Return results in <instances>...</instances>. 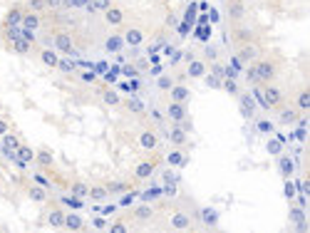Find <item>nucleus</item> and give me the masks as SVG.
I'll return each mask as SVG.
<instances>
[{
  "mask_svg": "<svg viewBox=\"0 0 310 233\" xmlns=\"http://www.w3.org/2000/svg\"><path fill=\"white\" fill-rule=\"evenodd\" d=\"M253 75H256V84H268L275 79L278 75V67H275V62L273 60H253Z\"/></svg>",
  "mask_w": 310,
  "mask_h": 233,
  "instance_id": "1",
  "label": "nucleus"
},
{
  "mask_svg": "<svg viewBox=\"0 0 310 233\" xmlns=\"http://www.w3.org/2000/svg\"><path fill=\"white\" fill-rule=\"evenodd\" d=\"M52 47L58 52H62V55H72L75 52V38L67 30H60V33H55V38H52Z\"/></svg>",
  "mask_w": 310,
  "mask_h": 233,
  "instance_id": "2",
  "label": "nucleus"
},
{
  "mask_svg": "<svg viewBox=\"0 0 310 233\" xmlns=\"http://www.w3.org/2000/svg\"><path fill=\"white\" fill-rule=\"evenodd\" d=\"M169 228H172V231H179V233L191 231V228H194V218L186 214V211H174V214L169 216Z\"/></svg>",
  "mask_w": 310,
  "mask_h": 233,
  "instance_id": "3",
  "label": "nucleus"
},
{
  "mask_svg": "<svg viewBox=\"0 0 310 233\" xmlns=\"http://www.w3.org/2000/svg\"><path fill=\"white\" fill-rule=\"evenodd\" d=\"M166 116L172 119V124H176V127H184V122L189 119L186 104H184V102H169V104H166Z\"/></svg>",
  "mask_w": 310,
  "mask_h": 233,
  "instance_id": "4",
  "label": "nucleus"
},
{
  "mask_svg": "<svg viewBox=\"0 0 310 233\" xmlns=\"http://www.w3.org/2000/svg\"><path fill=\"white\" fill-rule=\"evenodd\" d=\"M18 169H27V166H33L35 164V149L33 147H27V144H20L18 149H15V161H13Z\"/></svg>",
  "mask_w": 310,
  "mask_h": 233,
  "instance_id": "5",
  "label": "nucleus"
},
{
  "mask_svg": "<svg viewBox=\"0 0 310 233\" xmlns=\"http://www.w3.org/2000/svg\"><path fill=\"white\" fill-rule=\"evenodd\" d=\"M136 147H139L142 152L152 154V152H156V147H159V134L152 132V129H144L142 134L136 136Z\"/></svg>",
  "mask_w": 310,
  "mask_h": 233,
  "instance_id": "6",
  "label": "nucleus"
},
{
  "mask_svg": "<svg viewBox=\"0 0 310 233\" xmlns=\"http://www.w3.org/2000/svg\"><path fill=\"white\" fill-rule=\"evenodd\" d=\"M261 57V50H258V45L256 42H246V45H241L238 50H236V60L241 62V65H251L253 60Z\"/></svg>",
  "mask_w": 310,
  "mask_h": 233,
  "instance_id": "7",
  "label": "nucleus"
},
{
  "mask_svg": "<svg viewBox=\"0 0 310 233\" xmlns=\"http://www.w3.org/2000/svg\"><path fill=\"white\" fill-rule=\"evenodd\" d=\"M238 104H241V114L246 116V119H253V116H256L258 104H256V99H253L251 92H238Z\"/></svg>",
  "mask_w": 310,
  "mask_h": 233,
  "instance_id": "8",
  "label": "nucleus"
},
{
  "mask_svg": "<svg viewBox=\"0 0 310 233\" xmlns=\"http://www.w3.org/2000/svg\"><path fill=\"white\" fill-rule=\"evenodd\" d=\"M122 38H124V45H127V47H139V45H144V40H147V33H144L142 27L132 25V27H127V33H124Z\"/></svg>",
  "mask_w": 310,
  "mask_h": 233,
  "instance_id": "9",
  "label": "nucleus"
},
{
  "mask_svg": "<svg viewBox=\"0 0 310 233\" xmlns=\"http://www.w3.org/2000/svg\"><path fill=\"white\" fill-rule=\"evenodd\" d=\"M261 90H263V97L268 99V104H271V109H278V107H283V92L278 90V87H273L271 82L268 84H261Z\"/></svg>",
  "mask_w": 310,
  "mask_h": 233,
  "instance_id": "10",
  "label": "nucleus"
},
{
  "mask_svg": "<svg viewBox=\"0 0 310 233\" xmlns=\"http://www.w3.org/2000/svg\"><path fill=\"white\" fill-rule=\"evenodd\" d=\"M226 10L233 22H241L246 18V0H226Z\"/></svg>",
  "mask_w": 310,
  "mask_h": 233,
  "instance_id": "11",
  "label": "nucleus"
},
{
  "mask_svg": "<svg viewBox=\"0 0 310 233\" xmlns=\"http://www.w3.org/2000/svg\"><path fill=\"white\" fill-rule=\"evenodd\" d=\"M132 216H134V221H139V223H149V221L154 218V206H152L149 201H144V203L134 206Z\"/></svg>",
  "mask_w": 310,
  "mask_h": 233,
  "instance_id": "12",
  "label": "nucleus"
},
{
  "mask_svg": "<svg viewBox=\"0 0 310 233\" xmlns=\"http://www.w3.org/2000/svg\"><path fill=\"white\" fill-rule=\"evenodd\" d=\"M104 52L107 55H117V52H122L124 50V38H122V33H112L109 38L104 40Z\"/></svg>",
  "mask_w": 310,
  "mask_h": 233,
  "instance_id": "13",
  "label": "nucleus"
},
{
  "mask_svg": "<svg viewBox=\"0 0 310 233\" xmlns=\"http://www.w3.org/2000/svg\"><path fill=\"white\" fill-rule=\"evenodd\" d=\"M104 20H107L109 27H119V25H124V10L119 5H109L104 10Z\"/></svg>",
  "mask_w": 310,
  "mask_h": 233,
  "instance_id": "14",
  "label": "nucleus"
},
{
  "mask_svg": "<svg viewBox=\"0 0 310 233\" xmlns=\"http://www.w3.org/2000/svg\"><path fill=\"white\" fill-rule=\"evenodd\" d=\"M58 60H60V52L55 47H42L40 50V65H45L47 70H55L58 67Z\"/></svg>",
  "mask_w": 310,
  "mask_h": 233,
  "instance_id": "15",
  "label": "nucleus"
},
{
  "mask_svg": "<svg viewBox=\"0 0 310 233\" xmlns=\"http://www.w3.org/2000/svg\"><path fill=\"white\" fill-rule=\"evenodd\" d=\"M166 164H169V166H176V169H184V166L189 164V154H184L181 147H174V149L166 154Z\"/></svg>",
  "mask_w": 310,
  "mask_h": 233,
  "instance_id": "16",
  "label": "nucleus"
},
{
  "mask_svg": "<svg viewBox=\"0 0 310 233\" xmlns=\"http://www.w3.org/2000/svg\"><path fill=\"white\" fill-rule=\"evenodd\" d=\"M206 62L204 60H189V65H186V77L191 79H201L204 75H206Z\"/></svg>",
  "mask_w": 310,
  "mask_h": 233,
  "instance_id": "17",
  "label": "nucleus"
},
{
  "mask_svg": "<svg viewBox=\"0 0 310 233\" xmlns=\"http://www.w3.org/2000/svg\"><path fill=\"white\" fill-rule=\"evenodd\" d=\"M169 99L172 102H184V104H189V99H191V90L186 87V84H176L169 90Z\"/></svg>",
  "mask_w": 310,
  "mask_h": 233,
  "instance_id": "18",
  "label": "nucleus"
},
{
  "mask_svg": "<svg viewBox=\"0 0 310 233\" xmlns=\"http://www.w3.org/2000/svg\"><path fill=\"white\" fill-rule=\"evenodd\" d=\"M84 223H87V221H84L77 211H67V214H65V228H67V231H84Z\"/></svg>",
  "mask_w": 310,
  "mask_h": 233,
  "instance_id": "19",
  "label": "nucleus"
},
{
  "mask_svg": "<svg viewBox=\"0 0 310 233\" xmlns=\"http://www.w3.org/2000/svg\"><path fill=\"white\" fill-rule=\"evenodd\" d=\"M288 218L295 223V231H308V214H305V209H291Z\"/></svg>",
  "mask_w": 310,
  "mask_h": 233,
  "instance_id": "20",
  "label": "nucleus"
},
{
  "mask_svg": "<svg viewBox=\"0 0 310 233\" xmlns=\"http://www.w3.org/2000/svg\"><path fill=\"white\" fill-rule=\"evenodd\" d=\"M84 201H87V198H79V196H75V194H62L58 198V203L67 206L70 211H79V209H84Z\"/></svg>",
  "mask_w": 310,
  "mask_h": 233,
  "instance_id": "21",
  "label": "nucleus"
},
{
  "mask_svg": "<svg viewBox=\"0 0 310 233\" xmlns=\"http://www.w3.org/2000/svg\"><path fill=\"white\" fill-rule=\"evenodd\" d=\"M154 169H156L154 161H139L134 166V179L136 181H147L149 176L154 174Z\"/></svg>",
  "mask_w": 310,
  "mask_h": 233,
  "instance_id": "22",
  "label": "nucleus"
},
{
  "mask_svg": "<svg viewBox=\"0 0 310 233\" xmlns=\"http://www.w3.org/2000/svg\"><path fill=\"white\" fill-rule=\"evenodd\" d=\"M169 141H172V147H181V149H184V147L189 144V134H186V129L174 124V129L169 132Z\"/></svg>",
  "mask_w": 310,
  "mask_h": 233,
  "instance_id": "23",
  "label": "nucleus"
},
{
  "mask_svg": "<svg viewBox=\"0 0 310 233\" xmlns=\"http://www.w3.org/2000/svg\"><path fill=\"white\" fill-rule=\"evenodd\" d=\"M300 112L295 107H278V124H293L298 122Z\"/></svg>",
  "mask_w": 310,
  "mask_h": 233,
  "instance_id": "24",
  "label": "nucleus"
},
{
  "mask_svg": "<svg viewBox=\"0 0 310 233\" xmlns=\"http://www.w3.org/2000/svg\"><path fill=\"white\" fill-rule=\"evenodd\" d=\"M27 198L33 203H47V189L40 184H33V186H27Z\"/></svg>",
  "mask_w": 310,
  "mask_h": 233,
  "instance_id": "25",
  "label": "nucleus"
},
{
  "mask_svg": "<svg viewBox=\"0 0 310 233\" xmlns=\"http://www.w3.org/2000/svg\"><path fill=\"white\" fill-rule=\"evenodd\" d=\"M40 25H42V20H40V13H33V10H25V15H22V25L20 27H25V30H40Z\"/></svg>",
  "mask_w": 310,
  "mask_h": 233,
  "instance_id": "26",
  "label": "nucleus"
},
{
  "mask_svg": "<svg viewBox=\"0 0 310 233\" xmlns=\"http://www.w3.org/2000/svg\"><path fill=\"white\" fill-rule=\"evenodd\" d=\"M52 161H55V156H52L50 149H38V152H35V164H38L42 171H47V169L52 166Z\"/></svg>",
  "mask_w": 310,
  "mask_h": 233,
  "instance_id": "27",
  "label": "nucleus"
},
{
  "mask_svg": "<svg viewBox=\"0 0 310 233\" xmlns=\"http://www.w3.org/2000/svg\"><path fill=\"white\" fill-rule=\"evenodd\" d=\"M65 214H67V211H62V209H52V211L47 214V226L62 231V228H65Z\"/></svg>",
  "mask_w": 310,
  "mask_h": 233,
  "instance_id": "28",
  "label": "nucleus"
},
{
  "mask_svg": "<svg viewBox=\"0 0 310 233\" xmlns=\"http://www.w3.org/2000/svg\"><path fill=\"white\" fill-rule=\"evenodd\" d=\"M87 198H90V201H107V198H109V191H107L104 184H92L90 191H87Z\"/></svg>",
  "mask_w": 310,
  "mask_h": 233,
  "instance_id": "29",
  "label": "nucleus"
},
{
  "mask_svg": "<svg viewBox=\"0 0 310 233\" xmlns=\"http://www.w3.org/2000/svg\"><path fill=\"white\" fill-rule=\"evenodd\" d=\"M293 107H295L300 114H303V112L308 114V109H310V92H308V87L298 92V97H295V102H293Z\"/></svg>",
  "mask_w": 310,
  "mask_h": 233,
  "instance_id": "30",
  "label": "nucleus"
},
{
  "mask_svg": "<svg viewBox=\"0 0 310 233\" xmlns=\"http://www.w3.org/2000/svg\"><path fill=\"white\" fill-rule=\"evenodd\" d=\"M278 169H280V174H283V179H291L293 171H295V161H293L291 156L278 154Z\"/></svg>",
  "mask_w": 310,
  "mask_h": 233,
  "instance_id": "31",
  "label": "nucleus"
},
{
  "mask_svg": "<svg viewBox=\"0 0 310 233\" xmlns=\"http://www.w3.org/2000/svg\"><path fill=\"white\" fill-rule=\"evenodd\" d=\"M22 15H25V8L15 5V8L5 15V25H10V27H20V25H22Z\"/></svg>",
  "mask_w": 310,
  "mask_h": 233,
  "instance_id": "32",
  "label": "nucleus"
},
{
  "mask_svg": "<svg viewBox=\"0 0 310 233\" xmlns=\"http://www.w3.org/2000/svg\"><path fill=\"white\" fill-rule=\"evenodd\" d=\"M122 104H124V107H127V109H129V112H132V114H144V112H147V107H144V102H142V99H136V97H127V99H122Z\"/></svg>",
  "mask_w": 310,
  "mask_h": 233,
  "instance_id": "33",
  "label": "nucleus"
},
{
  "mask_svg": "<svg viewBox=\"0 0 310 233\" xmlns=\"http://www.w3.org/2000/svg\"><path fill=\"white\" fill-rule=\"evenodd\" d=\"M20 144H22V141H20V136L13 134V132H5V134L0 136V147H5V149H13V152H15Z\"/></svg>",
  "mask_w": 310,
  "mask_h": 233,
  "instance_id": "34",
  "label": "nucleus"
},
{
  "mask_svg": "<svg viewBox=\"0 0 310 233\" xmlns=\"http://www.w3.org/2000/svg\"><path fill=\"white\" fill-rule=\"evenodd\" d=\"M10 50L18 52V55H27V52L33 50V42H27L25 38H15L13 40V45H10Z\"/></svg>",
  "mask_w": 310,
  "mask_h": 233,
  "instance_id": "35",
  "label": "nucleus"
},
{
  "mask_svg": "<svg viewBox=\"0 0 310 233\" xmlns=\"http://www.w3.org/2000/svg\"><path fill=\"white\" fill-rule=\"evenodd\" d=\"M102 99H104L107 107H119V104H122V95H119L117 90H104V92H102Z\"/></svg>",
  "mask_w": 310,
  "mask_h": 233,
  "instance_id": "36",
  "label": "nucleus"
},
{
  "mask_svg": "<svg viewBox=\"0 0 310 233\" xmlns=\"http://www.w3.org/2000/svg\"><path fill=\"white\" fill-rule=\"evenodd\" d=\"M176 79L172 77V75H156V90L159 92H169L172 87H174Z\"/></svg>",
  "mask_w": 310,
  "mask_h": 233,
  "instance_id": "37",
  "label": "nucleus"
},
{
  "mask_svg": "<svg viewBox=\"0 0 310 233\" xmlns=\"http://www.w3.org/2000/svg\"><path fill=\"white\" fill-rule=\"evenodd\" d=\"M55 70H60V72H75V70H77V62H72V60L65 55V57L58 60V67H55Z\"/></svg>",
  "mask_w": 310,
  "mask_h": 233,
  "instance_id": "38",
  "label": "nucleus"
},
{
  "mask_svg": "<svg viewBox=\"0 0 310 233\" xmlns=\"http://www.w3.org/2000/svg\"><path fill=\"white\" fill-rule=\"evenodd\" d=\"M104 186H107L109 194H124V191L132 189V184H122V181H112V184H104Z\"/></svg>",
  "mask_w": 310,
  "mask_h": 233,
  "instance_id": "39",
  "label": "nucleus"
},
{
  "mask_svg": "<svg viewBox=\"0 0 310 233\" xmlns=\"http://www.w3.org/2000/svg\"><path fill=\"white\" fill-rule=\"evenodd\" d=\"M233 38L238 45H246V42H253V33L251 30H243V27H238L236 33H233Z\"/></svg>",
  "mask_w": 310,
  "mask_h": 233,
  "instance_id": "40",
  "label": "nucleus"
},
{
  "mask_svg": "<svg viewBox=\"0 0 310 233\" xmlns=\"http://www.w3.org/2000/svg\"><path fill=\"white\" fill-rule=\"evenodd\" d=\"M251 95H253V99H256V104H258L261 109H266V112L271 109V104H268V99L263 97V90H261V87H256V90H253Z\"/></svg>",
  "mask_w": 310,
  "mask_h": 233,
  "instance_id": "41",
  "label": "nucleus"
},
{
  "mask_svg": "<svg viewBox=\"0 0 310 233\" xmlns=\"http://www.w3.org/2000/svg\"><path fill=\"white\" fill-rule=\"evenodd\" d=\"M256 127H258V132H261V134H273V132H275V124L268 122V119H258V122H256Z\"/></svg>",
  "mask_w": 310,
  "mask_h": 233,
  "instance_id": "42",
  "label": "nucleus"
},
{
  "mask_svg": "<svg viewBox=\"0 0 310 233\" xmlns=\"http://www.w3.org/2000/svg\"><path fill=\"white\" fill-rule=\"evenodd\" d=\"M266 149H268V154H273V156L283 154V141H278V139H268Z\"/></svg>",
  "mask_w": 310,
  "mask_h": 233,
  "instance_id": "43",
  "label": "nucleus"
},
{
  "mask_svg": "<svg viewBox=\"0 0 310 233\" xmlns=\"http://www.w3.org/2000/svg\"><path fill=\"white\" fill-rule=\"evenodd\" d=\"M87 191H90V186H87L84 181H75V184H72V194L79 196V198H87Z\"/></svg>",
  "mask_w": 310,
  "mask_h": 233,
  "instance_id": "44",
  "label": "nucleus"
},
{
  "mask_svg": "<svg viewBox=\"0 0 310 233\" xmlns=\"http://www.w3.org/2000/svg\"><path fill=\"white\" fill-rule=\"evenodd\" d=\"M204 79H206V87H211V90H221V77H216V75H211L209 70H206V75H204Z\"/></svg>",
  "mask_w": 310,
  "mask_h": 233,
  "instance_id": "45",
  "label": "nucleus"
},
{
  "mask_svg": "<svg viewBox=\"0 0 310 233\" xmlns=\"http://www.w3.org/2000/svg\"><path fill=\"white\" fill-rule=\"evenodd\" d=\"M90 5H92L97 13H104V10L112 5V0H90Z\"/></svg>",
  "mask_w": 310,
  "mask_h": 233,
  "instance_id": "46",
  "label": "nucleus"
},
{
  "mask_svg": "<svg viewBox=\"0 0 310 233\" xmlns=\"http://www.w3.org/2000/svg\"><path fill=\"white\" fill-rule=\"evenodd\" d=\"M209 72H211V75H216V77H226V67H223V65H221V62H211V70H209Z\"/></svg>",
  "mask_w": 310,
  "mask_h": 233,
  "instance_id": "47",
  "label": "nucleus"
},
{
  "mask_svg": "<svg viewBox=\"0 0 310 233\" xmlns=\"http://www.w3.org/2000/svg\"><path fill=\"white\" fill-rule=\"evenodd\" d=\"M27 10H33V13L47 10V8H45V0H30V3H27Z\"/></svg>",
  "mask_w": 310,
  "mask_h": 233,
  "instance_id": "48",
  "label": "nucleus"
},
{
  "mask_svg": "<svg viewBox=\"0 0 310 233\" xmlns=\"http://www.w3.org/2000/svg\"><path fill=\"white\" fill-rule=\"evenodd\" d=\"M92 226H95L97 231H107V228H109V223H107V216H97V218L92 221Z\"/></svg>",
  "mask_w": 310,
  "mask_h": 233,
  "instance_id": "49",
  "label": "nucleus"
},
{
  "mask_svg": "<svg viewBox=\"0 0 310 233\" xmlns=\"http://www.w3.org/2000/svg\"><path fill=\"white\" fill-rule=\"evenodd\" d=\"M87 0H62V8H84Z\"/></svg>",
  "mask_w": 310,
  "mask_h": 233,
  "instance_id": "50",
  "label": "nucleus"
},
{
  "mask_svg": "<svg viewBox=\"0 0 310 233\" xmlns=\"http://www.w3.org/2000/svg\"><path fill=\"white\" fill-rule=\"evenodd\" d=\"M109 231L112 233H127V223H124V221H117V223L109 226Z\"/></svg>",
  "mask_w": 310,
  "mask_h": 233,
  "instance_id": "51",
  "label": "nucleus"
},
{
  "mask_svg": "<svg viewBox=\"0 0 310 233\" xmlns=\"http://www.w3.org/2000/svg\"><path fill=\"white\" fill-rule=\"evenodd\" d=\"M45 8L47 10H60L62 8V0H45Z\"/></svg>",
  "mask_w": 310,
  "mask_h": 233,
  "instance_id": "52",
  "label": "nucleus"
},
{
  "mask_svg": "<svg viewBox=\"0 0 310 233\" xmlns=\"http://www.w3.org/2000/svg\"><path fill=\"white\" fill-rule=\"evenodd\" d=\"M35 184H40V186H45V189H50V186H52V184H50V181H47V179H45L42 174H35Z\"/></svg>",
  "mask_w": 310,
  "mask_h": 233,
  "instance_id": "53",
  "label": "nucleus"
},
{
  "mask_svg": "<svg viewBox=\"0 0 310 233\" xmlns=\"http://www.w3.org/2000/svg\"><path fill=\"white\" fill-rule=\"evenodd\" d=\"M79 77H82V82H95V79H97V75H95V72H82Z\"/></svg>",
  "mask_w": 310,
  "mask_h": 233,
  "instance_id": "54",
  "label": "nucleus"
},
{
  "mask_svg": "<svg viewBox=\"0 0 310 233\" xmlns=\"http://www.w3.org/2000/svg\"><path fill=\"white\" fill-rule=\"evenodd\" d=\"M5 132H10V124H8V119H3V116H0V136L5 134Z\"/></svg>",
  "mask_w": 310,
  "mask_h": 233,
  "instance_id": "55",
  "label": "nucleus"
},
{
  "mask_svg": "<svg viewBox=\"0 0 310 233\" xmlns=\"http://www.w3.org/2000/svg\"><path fill=\"white\" fill-rule=\"evenodd\" d=\"M132 198H134L132 194H129V196H124V198H119V206H129V203H132Z\"/></svg>",
  "mask_w": 310,
  "mask_h": 233,
  "instance_id": "56",
  "label": "nucleus"
},
{
  "mask_svg": "<svg viewBox=\"0 0 310 233\" xmlns=\"http://www.w3.org/2000/svg\"><path fill=\"white\" fill-rule=\"evenodd\" d=\"M124 75H127V77H134L136 70H134V67H124Z\"/></svg>",
  "mask_w": 310,
  "mask_h": 233,
  "instance_id": "57",
  "label": "nucleus"
},
{
  "mask_svg": "<svg viewBox=\"0 0 310 233\" xmlns=\"http://www.w3.org/2000/svg\"><path fill=\"white\" fill-rule=\"evenodd\" d=\"M112 211H115V206H104V209H102V216H109Z\"/></svg>",
  "mask_w": 310,
  "mask_h": 233,
  "instance_id": "58",
  "label": "nucleus"
},
{
  "mask_svg": "<svg viewBox=\"0 0 310 233\" xmlns=\"http://www.w3.org/2000/svg\"><path fill=\"white\" fill-rule=\"evenodd\" d=\"M179 33H181V35H186V33H189V22H184V25L179 27Z\"/></svg>",
  "mask_w": 310,
  "mask_h": 233,
  "instance_id": "59",
  "label": "nucleus"
},
{
  "mask_svg": "<svg viewBox=\"0 0 310 233\" xmlns=\"http://www.w3.org/2000/svg\"><path fill=\"white\" fill-rule=\"evenodd\" d=\"M206 55H209V60H213L216 57V50H213V47H206Z\"/></svg>",
  "mask_w": 310,
  "mask_h": 233,
  "instance_id": "60",
  "label": "nucleus"
},
{
  "mask_svg": "<svg viewBox=\"0 0 310 233\" xmlns=\"http://www.w3.org/2000/svg\"><path fill=\"white\" fill-rule=\"evenodd\" d=\"M164 181H174V174L172 171H164Z\"/></svg>",
  "mask_w": 310,
  "mask_h": 233,
  "instance_id": "61",
  "label": "nucleus"
},
{
  "mask_svg": "<svg viewBox=\"0 0 310 233\" xmlns=\"http://www.w3.org/2000/svg\"><path fill=\"white\" fill-rule=\"evenodd\" d=\"M164 3H166V0H164Z\"/></svg>",
  "mask_w": 310,
  "mask_h": 233,
  "instance_id": "62",
  "label": "nucleus"
}]
</instances>
